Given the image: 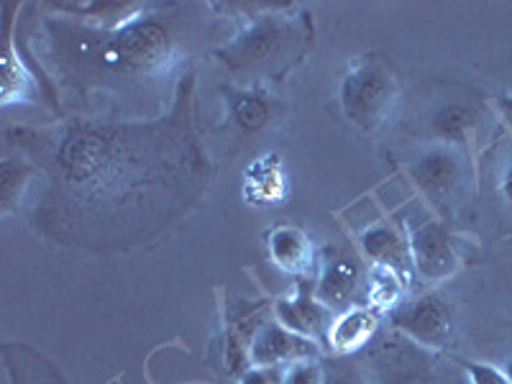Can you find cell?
Segmentation results:
<instances>
[{
  "instance_id": "obj_21",
  "label": "cell",
  "mask_w": 512,
  "mask_h": 384,
  "mask_svg": "<svg viewBox=\"0 0 512 384\" xmlns=\"http://www.w3.org/2000/svg\"><path fill=\"white\" fill-rule=\"evenodd\" d=\"M461 372L469 379V384H512L502 369L482 361H461Z\"/></svg>"
},
{
  "instance_id": "obj_4",
  "label": "cell",
  "mask_w": 512,
  "mask_h": 384,
  "mask_svg": "<svg viewBox=\"0 0 512 384\" xmlns=\"http://www.w3.org/2000/svg\"><path fill=\"white\" fill-rule=\"evenodd\" d=\"M346 121L361 134H374L390 123L400 105V80L382 54H359L349 62L338 88Z\"/></svg>"
},
{
  "instance_id": "obj_15",
  "label": "cell",
  "mask_w": 512,
  "mask_h": 384,
  "mask_svg": "<svg viewBox=\"0 0 512 384\" xmlns=\"http://www.w3.org/2000/svg\"><path fill=\"white\" fill-rule=\"evenodd\" d=\"M379 315L382 313L374 310L372 305H354V308L338 313L328 328V349L338 356H351L361 351L377 333Z\"/></svg>"
},
{
  "instance_id": "obj_7",
  "label": "cell",
  "mask_w": 512,
  "mask_h": 384,
  "mask_svg": "<svg viewBox=\"0 0 512 384\" xmlns=\"http://www.w3.org/2000/svg\"><path fill=\"white\" fill-rule=\"evenodd\" d=\"M315 295L331 313L364 305L369 295V269L349 249L331 246L320 256Z\"/></svg>"
},
{
  "instance_id": "obj_19",
  "label": "cell",
  "mask_w": 512,
  "mask_h": 384,
  "mask_svg": "<svg viewBox=\"0 0 512 384\" xmlns=\"http://www.w3.org/2000/svg\"><path fill=\"white\" fill-rule=\"evenodd\" d=\"M405 280L392 269L369 267V295L367 305H372L379 313H390L405 300Z\"/></svg>"
},
{
  "instance_id": "obj_13",
  "label": "cell",
  "mask_w": 512,
  "mask_h": 384,
  "mask_svg": "<svg viewBox=\"0 0 512 384\" xmlns=\"http://www.w3.org/2000/svg\"><path fill=\"white\" fill-rule=\"evenodd\" d=\"M359 246L372 267L392 269L408 282L413 274V259H410V241L405 233L397 231L392 223H372L359 233Z\"/></svg>"
},
{
  "instance_id": "obj_23",
  "label": "cell",
  "mask_w": 512,
  "mask_h": 384,
  "mask_svg": "<svg viewBox=\"0 0 512 384\" xmlns=\"http://www.w3.org/2000/svg\"><path fill=\"white\" fill-rule=\"evenodd\" d=\"M326 384H367V379L356 367H326Z\"/></svg>"
},
{
  "instance_id": "obj_16",
  "label": "cell",
  "mask_w": 512,
  "mask_h": 384,
  "mask_svg": "<svg viewBox=\"0 0 512 384\" xmlns=\"http://www.w3.org/2000/svg\"><path fill=\"white\" fill-rule=\"evenodd\" d=\"M290 182L280 154H262L244 172V198L251 205H280L285 203Z\"/></svg>"
},
{
  "instance_id": "obj_24",
  "label": "cell",
  "mask_w": 512,
  "mask_h": 384,
  "mask_svg": "<svg viewBox=\"0 0 512 384\" xmlns=\"http://www.w3.org/2000/svg\"><path fill=\"white\" fill-rule=\"evenodd\" d=\"M461 374H464V372H461ZM400 384H469V379H466V377H461V379L451 377V382H448L443 374L436 372V374H420V377L405 379V382H400Z\"/></svg>"
},
{
  "instance_id": "obj_25",
  "label": "cell",
  "mask_w": 512,
  "mask_h": 384,
  "mask_svg": "<svg viewBox=\"0 0 512 384\" xmlns=\"http://www.w3.org/2000/svg\"><path fill=\"white\" fill-rule=\"evenodd\" d=\"M500 187H502V195H505V200L512 205V162L507 164V172H505V177H502Z\"/></svg>"
},
{
  "instance_id": "obj_11",
  "label": "cell",
  "mask_w": 512,
  "mask_h": 384,
  "mask_svg": "<svg viewBox=\"0 0 512 384\" xmlns=\"http://www.w3.org/2000/svg\"><path fill=\"white\" fill-rule=\"evenodd\" d=\"M333 318L336 315L320 303L318 295H315V285H308L305 277L292 295L282 297L274 305V320L277 323H282L287 331L297 333V336L310 338L315 344H326Z\"/></svg>"
},
{
  "instance_id": "obj_12",
  "label": "cell",
  "mask_w": 512,
  "mask_h": 384,
  "mask_svg": "<svg viewBox=\"0 0 512 384\" xmlns=\"http://www.w3.org/2000/svg\"><path fill=\"white\" fill-rule=\"evenodd\" d=\"M11 11L13 6H6V21H3V36H6V44H3V98H0L3 108L41 103V95H44L36 75L18 54L16 36H13L16 16H11Z\"/></svg>"
},
{
  "instance_id": "obj_18",
  "label": "cell",
  "mask_w": 512,
  "mask_h": 384,
  "mask_svg": "<svg viewBox=\"0 0 512 384\" xmlns=\"http://www.w3.org/2000/svg\"><path fill=\"white\" fill-rule=\"evenodd\" d=\"M36 182V167L26 157H3L0 162V213L11 216Z\"/></svg>"
},
{
  "instance_id": "obj_1",
  "label": "cell",
  "mask_w": 512,
  "mask_h": 384,
  "mask_svg": "<svg viewBox=\"0 0 512 384\" xmlns=\"http://www.w3.org/2000/svg\"><path fill=\"white\" fill-rule=\"evenodd\" d=\"M192 72L175 108L154 121L67 116L6 128L41 177L31 223L59 244L128 249L187 216L213 177L195 128Z\"/></svg>"
},
{
  "instance_id": "obj_20",
  "label": "cell",
  "mask_w": 512,
  "mask_h": 384,
  "mask_svg": "<svg viewBox=\"0 0 512 384\" xmlns=\"http://www.w3.org/2000/svg\"><path fill=\"white\" fill-rule=\"evenodd\" d=\"M285 384H326V367L320 364V359L297 361L287 367Z\"/></svg>"
},
{
  "instance_id": "obj_14",
  "label": "cell",
  "mask_w": 512,
  "mask_h": 384,
  "mask_svg": "<svg viewBox=\"0 0 512 384\" xmlns=\"http://www.w3.org/2000/svg\"><path fill=\"white\" fill-rule=\"evenodd\" d=\"M269 259L290 277H308L315 267V246L308 233L297 226H277L267 236Z\"/></svg>"
},
{
  "instance_id": "obj_9",
  "label": "cell",
  "mask_w": 512,
  "mask_h": 384,
  "mask_svg": "<svg viewBox=\"0 0 512 384\" xmlns=\"http://www.w3.org/2000/svg\"><path fill=\"white\" fill-rule=\"evenodd\" d=\"M410 259L413 272L428 285H443L459 272L461 256L454 236L441 221H423L410 228Z\"/></svg>"
},
{
  "instance_id": "obj_5",
  "label": "cell",
  "mask_w": 512,
  "mask_h": 384,
  "mask_svg": "<svg viewBox=\"0 0 512 384\" xmlns=\"http://www.w3.org/2000/svg\"><path fill=\"white\" fill-rule=\"evenodd\" d=\"M390 323L410 338L413 344L431 351H446L456 336L454 305L438 290L405 297L395 310H390Z\"/></svg>"
},
{
  "instance_id": "obj_10",
  "label": "cell",
  "mask_w": 512,
  "mask_h": 384,
  "mask_svg": "<svg viewBox=\"0 0 512 384\" xmlns=\"http://www.w3.org/2000/svg\"><path fill=\"white\" fill-rule=\"evenodd\" d=\"M320 356H323L320 344L287 331L277 320L262 323L249 341L251 367H290L297 361L320 359Z\"/></svg>"
},
{
  "instance_id": "obj_17",
  "label": "cell",
  "mask_w": 512,
  "mask_h": 384,
  "mask_svg": "<svg viewBox=\"0 0 512 384\" xmlns=\"http://www.w3.org/2000/svg\"><path fill=\"white\" fill-rule=\"evenodd\" d=\"M474 128H477V111H474L472 105L461 103V100L441 103L431 113L433 141H441V144L466 149V141L474 134Z\"/></svg>"
},
{
  "instance_id": "obj_8",
  "label": "cell",
  "mask_w": 512,
  "mask_h": 384,
  "mask_svg": "<svg viewBox=\"0 0 512 384\" xmlns=\"http://www.w3.org/2000/svg\"><path fill=\"white\" fill-rule=\"evenodd\" d=\"M223 118L233 139H256L280 121L285 113L280 95L269 85H226Z\"/></svg>"
},
{
  "instance_id": "obj_22",
  "label": "cell",
  "mask_w": 512,
  "mask_h": 384,
  "mask_svg": "<svg viewBox=\"0 0 512 384\" xmlns=\"http://www.w3.org/2000/svg\"><path fill=\"white\" fill-rule=\"evenodd\" d=\"M287 367H249L239 377V384H285Z\"/></svg>"
},
{
  "instance_id": "obj_2",
  "label": "cell",
  "mask_w": 512,
  "mask_h": 384,
  "mask_svg": "<svg viewBox=\"0 0 512 384\" xmlns=\"http://www.w3.org/2000/svg\"><path fill=\"white\" fill-rule=\"evenodd\" d=\"M29 49L70 116L154 121L180 98L203 16L182 3H144L116 26H95L44 6Z\"/></svg>"
},
{
  "instance_id": "obj_3",
  "label": "cell",
  "mask_w": 512,
  "mask_h": 384,
  "mask_svg": "<svg viewBox=\"0 0 512 384\" xmlns=\"http://www.w3.org/2000/svg\"><path fill=\"white\" fill-rule=\"evenodd\" d=\"M239 29L213 49L236 85H269L285 80L308 59L315 44L310 11L295 3H233Z\"/></svg>"
},
{
  "instance_id": "obj_26",
  "label": "cell",
  "mask_w": 512,
  "mask_h": 384,
  "mask_svg": "<svg viewBox=\"0 0 512 384\" xmlns=\"http://www.w3.org/2000/svg\"><path fill=\"white\" fill-rule=\"evenodd\" d=\"M502 372H505L507 379H510V382H512V356L505 361V367H502Z\"/></svg>"
},
{
  "instance_id": "obj_6",
  "label": "cell",
  "mask_w": 512,
  "mask_h": 384,
  "mask_svg": "<svg viewBox=\"0 0 512 384\" xmlns=\"http://www.w3.org/2000/svg\"><path fill=\"white\" fill-rule=\"evenodd\" d=\"M408 172L415 187L428 198V203L436 205L438 210H446L451 208V203L459 198L466 182H469L466 149L433 141L410 162Z\"/></svg>"
}]
</instances>
